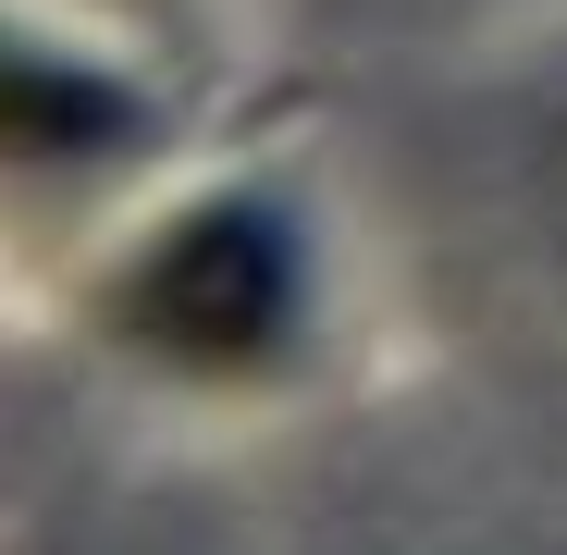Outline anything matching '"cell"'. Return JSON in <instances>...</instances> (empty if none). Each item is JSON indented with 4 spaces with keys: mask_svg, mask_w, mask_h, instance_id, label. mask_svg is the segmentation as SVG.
<instances>
[{
    "mask_svg": "<svg viewBox=\"0 0 567 555\" xmlns=\"http://www.w3.org/2000/svg\"><path fill=\"white\" fill-rule=\"evenodd\" d=\"M297 321V247L271 210H185L136 271H124V333L185 358V370H247Z\"/></svg>",
    "mask_w": 567,
    "mask_h": 555,
    "instance_id": "obj_1",
    "label": "cell"
},
{
    "mask_svg": "<svg viewBox=\"0 0 567 555\" xmlns=\"http://www.w3.org/2000/svg\"><path fill=\"white\" fill-rule=\"evenodd\" d=\"M124 124H136V100L112 74L0 38V161H86V148H124Z\"/></svg>",
    "mask_w": 567,
    "mask_h": 555,
    "instance_id": "obj_2",
    "label": "cell"
}]
</instances>
